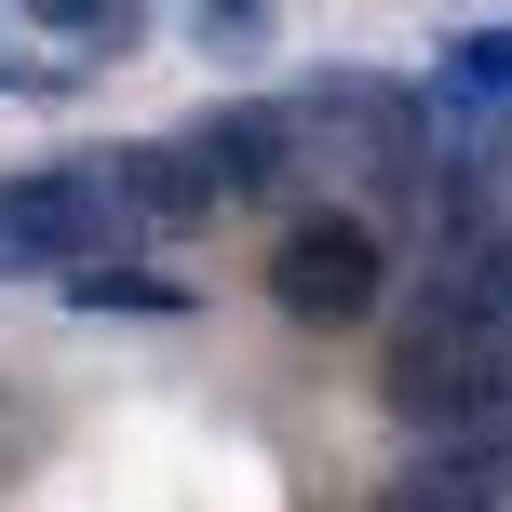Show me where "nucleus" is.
<instances>
[{"instance_id":"1","label":"nucleus","mask_w":512,"mask_h":512,"mask_svg":"<svg viewBox=\"0 0 512 512\" xmlns=\"http://www.w3.org/2000/svg\"><path fill=\"white\" fill-rule=\"evenodd\" d=\"M378 391H391V418H405L418 445L512 432V310H472V297H445V283H418L405 324H391Z\"/></svg>"},{"instance_id":"2","label":"nucleus","mask_w":512,"mask_h":512,"mask_svg":"<svg viewBox=\"0 0 512 512\" xmlns=\"http://www.w3.org/2000/svg\"><path fill=\"white\" fill-rule=\"evenodd\" d=\"M135 216L122 189H108V162H27V176H0V270H95V256H122Z\"/></svg>"},{"instance_id":"3","label":"nucleus","mask_w":512,"mask_h":512,"mask_svg":"<svg viewBox=\"0 0 512 512\" xmlns=\"http://www.w3.org/2000/svg\"><path fill=\"white\" fill-rule=\"evenodd\" d=\"M270 297H283V324L337 337V324H364V310L391 297V256H378L364 216H297V230L270 243Z\"/></svg>"},{"instance_id":"4","label":"nucleus","mask_w":512,"mask_h":512,"mask_svg":"<svg viewBox=\"0 0 512 512\" xmlns=\"http://www.w3.org/2000/svg\"><path fill=\"white\" fill-rule=\"evenodd\" d=\"M162 149H176L189 203H203V216H230V203H270V189L297 176V108L243 95V108H203V122H176Z\"/></svg>"},{"instance_id":"5","label":"nucleus","mask_w":512,"mask_h":512,"mask_svg":"<svg viewBox=\"0 0 512 512\" xmlns=\"http://www.w3.org/2000/svg\"><path fill=\"white\" fill-rule=\"evenodd\" d=\"M391 512H499L512 499V432H445V445H405V472L378 486Z\"/></svg>"},{"instance_id":"6","label":"nucleus","mask_w":512,"mask_h":512,"mask_svg":"<svg viewBox=\"0 0 512 512\" xmlns=\"http://www.w3.org/2000/svg\"><path fill=\"white\" fill-rule=\"evenodd\" d=\"M432 95L472 108V122H499V108H512V27H459V41L432 54Z\"/></svg>"},{"instance_id":"7","label":"nucleus","mask_w":512,"mask_h":512,"mask_svg":"<svg viewBox=\"0 0 512 512\" xmlns=\"http://www.w3.org/2000/svg\"><path fill=\"white\" fill-rule=\"evenodd\" d=\"M54 297H68V310H135V324H176L189 283H176V270H135V256H95V270H68Z\"/></svg>"},{"instance_id":"8","label":"nucleus","mask_w":512,"mask_h":512,"mask_svg":"<svg viewBox=\"0 0 512 512\" xmlns=\"http://www.w3.org/2000/svg\"><path fill=\"white\" fill-rule=\"evenodd\" d=\"M189 14V41L216 54V68H256V54L283 41V0H176Z\"/></svg>"},{"instance_id":"9","label":"nucleus","mask_w":512,"mask_h":512,"mask_svg":"<svg viewBox=\"0 0 512 512\" xmlns=\"http://www.w3.org/2000/svg\"><path fill=\"white\" fill-rule=\"evenodd\" d=\"M27 14H41L68 54H135L149 41V0H27Z\"/></svg>"},{"instance_id":"10","label":"nucleus","mask_w":512,"mask_h":512,"mask_svg":"<svg viewBox=\"0 0 512 512\" xmlns=\"http://www.w3.org/2000/svg\"><path fill=\"white\" fill-rule=\"evenodd\" d=\"M0 95H68V68H41V54H0Z\"/></svg>"}]
</instances>
